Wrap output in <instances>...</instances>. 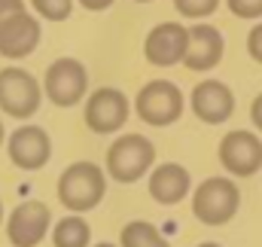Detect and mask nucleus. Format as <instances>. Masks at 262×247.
<instances>
[{
    "mask_svg": "<svg viewBox=\"0 0 262 247\" xmlns=\"http://www.w3.org/2000/svg\"><path fill=\"white\" fill-rule=\"evenodd\" d=\"M40 37H43L40 22L31 12H18V15H12L9 22L0 25V55L9 58V61L28 58L40 46Z\"/></svg>",
    "mask_w": 262,
    "mask_h": 247,
    "instance_id": "obj_12",
    "label": "nucleus"
},
{
    "mask_svg": "<svg viewBox=\"0 0 262 247\" xmlns=\"http://www.w3.org/2000/svg\"><path fill=\"white\" fill-rule=\"evenodd\" d=\"M43 92L55 107H73L85 98L89 92V73L76 58H58L49 64L46 79H43Z\"/></svg>",
    "mask_w": 262,
    "mask_h": 247,
    "instance_id": "obj_6",
    "label": "nucleus"
},
{
    "mask_svg": "<svg viewBox=\"0 0 262 247\" xmlns=\"http://www.w3.org/2000/svg\"><path fill=\"white\" fill-rule=\"evenodd\" d=\"M31 6L46 22H64L73 12V0H31Z\"/></svg>",
    "mask_w": 262,
    "mask_h": 247,
    "instance_id": "obj_18",
    "label": "nucleus"
},
{
    "mask_svg": "<svg viewBox=\"0 0 262 247\" xmlns=\"http://www.w3.org/2000/svg\"><path fill=\"white\" fill-rule=\"evenodd\" d=\"M0 223H3V201H0Z\"/></svg>",
    "mask_w": 262,
    "mask_h": 247,
    "instance_id": "obj_28",
    "label": "nucleus"
},
{
    "mask_svg": "<svg viewBox=\"0 0 262 247\" xmlns=\"http://www.w3.org/2000/svg\"><path fill=\"white\" fill-rule=\"evenodd\" d=\"M250 119H253V125L262 131V95H256V101L250 104Z\"/></svg>",
    "mask_w": 262,
    "mask_h": 247,
    "instance_id": "obj_24",
    "label": "nucleus"
},
{
    "mask_svg": "<svg viewBox=\"0 0 262 247\" xmlns=\"http://www.w3.org/2000/svg\"><path fill=\"white\" fill-rule=\"evenodd\" d=\"M18 12H28L21 0H0V25H3V22H9V18H12V15H18Z\"/></svg>",
    "mask_w": 262,
    "mask_h": 247,
    "instance_id": "obj_22",
    "label": "nucleus"
},
{
    "mask_svg": "<svg viewBox=\"0 0 262 247\" xmlns=\"http://www.w3.org/2000/svg\"><path fill=\"white\" fill-rule=\"evenodd\" d=\"M146 186H149V195L159 204H180L192 189V177H189V171L183 165L165 162V165L149 171V183Z\"/></svg>",
    "mask_w": 262,
    "mask_h": 247,
    "instance_id": "obj_15",
    "label": "nucleus"
},
{
    "mask_svg": "<svg viewBox=\"0 0 262 247\" xmlns=\"http://www.w3.org/2000/svg\"><path fill=\"white\" fill-rule=\"evenodd\" d=\"M119 247H171V244L165 241V235L152 223L131 220V223H125V229L119 235Z\"/></svg>",
    "mask_w": 262,
    "mask_h": 247,
    "instance_id": "obj_17",
    "label": "nucleus"
},
{
    "mask_svg": "<svg viewBox=\"0 0 262 247\" xmlns=\"http://www.w3.org/2000/svg\"><path fill=\"white\" fill-rule=\"evenodd\" d=\"M3 140H6V128H3V119H0V147H3Z\"/></svg>",
    "mask_w": 262,
    "mask_h": 247,
    "instance_id": "obj_25",
    "label": "nucleus"
},
{
    "mask_svg": "<svg viewBox=\"0 0 262 247\" xmlns=\"http://www.w3.org/2000/svg\"><path fill=\"white\" fill-rule=\"evenodd\" d=\"M131 104L128 98L119 92V89H98L85 98V125L95 131V134H113L119 131L122 125L128 122Z\"/></svg>",
    "mask_w": 262,
    "mask_h": 247,
    "instance_id": "obj_8",
    "label": "nucleus"
},
{
    "mask_svg": "<svg viewBox=\"0 0 262 247\" xmlns=\"http://www.w3.org/2000/svg\"><path fill=\"white\" fill-rule=\"evenodd\" d=\"M156 147L143 134H122L107 150V171L116 183H137L146 171H152Z\"/></svg>",
    "mask_w": 262,
    "mask_h": 247,
    "instance_id": "obj_3",
    "label": "nucleus"
},
{
    "mask_svg": "<svg viewBox=\"0 0 262 247\" xmlns=\"http://www.w3.org/2000/svg\"><path fill=\"white\" fill-rule=\"evenodd\" d=\"M95 247H116L113 241H101V244H95Z\"/></svg>",
    "mask_w": 262,
    "mask_h": 247,
    "instance_id": "obj_26",
    "label": "nucleus"
},
{
    "mask_svg": "<svg viewBox=\"0 0 262 247\" xmlns=\"http://www.w3.org/2000/svg\"><path fill=\"white\" fill-rule=\"evenodd\" d=\"M134 110L146 125H156V128L174 125L183 116V92L171 79H152L137 92Z\"/></svg>",
    "mask_w": 262,
    "mask_h": 247,
    "instance_id": "obj_5",
    "label": "nucleus"
},
{
    "mask_svg": "<svg viewBox=\"0 0 262 247\" xmlns=\"http://www.w3.org/2000/svg\"><path fill=\"white\" fill-rule=\"evenodd\" d=\"M226 3L238 18H262V0H226Z\"/></svg>",
    "mask_w": 262,
    "mask_h": 247,
    "instance_id": "obj_20",
    "label": "nucleus"
},
{
    "mask_svg": "<svg viewBox=\"0 0 262 247\" xmlns=\"http://www.w3.org/2000/svg\"><path fill=\"white\" fill-rule=\"evenodd\" d=\"M220 165L235 177H253L262 168V140L253 131H229L220 140Z\"/></svg>",
    "mask_w": 262,
    "mask_h": 247,
    "instance_id": "obj_9",
    "label": "nucleus"
},
{
    "mask_svg": "<svg viewBox=\"0 0 262 247\" xmlns=\"http://www.w3.org/2000/svg\"><path fill=\"white\" fill-rule=\"evenodd\" d=\"M9 159L21 171H40L52 156V140L40 125H18L6 140Z\"/></svg>",
    "mask_w": 262,
    "mask_h": 247,
    "instance_id": "obj_11",
    "label": "nucleus"
},
{
    "mask_svg": "<svg viewBox=\"0 0 262 247\" xmlns=\"http://www.w3.org/2000/svg\"><path fill=\"white\" fill-rule=\"evenodd\" d=\"M43 86L34 73L21 67H3L0 70V110L12 119H31L40 110Z\"/></svg>",
    "mask_w": 262,
    "mask_h": 247,
    "instance_id": "obj_4",
    "label": "nucleus"
},
{
    "mask_svg": "<svg viewBox=\"0 0 262 247\" xmlns=\"http://www.w3.org/2000/svg\"><path fill=\"white\" fill-rule=\"evenodd\" d=\"M241 192L229 177H207L192 192V214L204 226H223L238 214Z\"/></svg>",
    "mask_w": 262,
    "mask_h": 247,
    "instance_id": "obj_2",
    "label": "nucleus"
},
{
    "mask_svg": "<svg viewBox=\"0 0 262 247\" xmlns=\"http://www.w3.org/2000/svg\"><path fill=\"white\" fill-rule=\"evenodd\" d=\"M104 192H107V177L95 162H76L58 177V198L70 214L95 211Z\"/></svg>",
    "mask_w": 262,
    "mask_h": 247,
    "instance_id": "obj_1",
    "label": "nucleus"
},
{
    "mask_svg": "<svg viewBox=\"0 0 262 247\" xmlns=\"http://www.w3.org/2000/svg\"><path fill=\"white\" fill-rule=\"evenodd\" d=\"M247 52H250V58L253 61H259L262 64V22L247 34Z\"/></svg>",
    "mask_w": 262,
    "mask_h": 247,
    "instance_id": "obj_21",
    "label": "nucleus"
},
{
    "mask_svg": "<svg viewBox=\"0 0 262 247\" xmlns=\"http://www.w3.org/2000/svg\"><path fill=\"white\" fill-rule=\"evenodd\" d=\"M92 229L82 217H64L52 229V244L55 247H89Z\"/></svg>",
    "mask_w": 262,
    "mask_h": 247,
    "instance_id": "obj_16",
    "label": "nucleus"
},
{
    "mask_svg": "<svg viewBox=\"0 0 262 247\" xmlns=\"http://www.w3.org/2000/svg\"><path fill=\"white\" fill-rule=\"evenodd\" d=\"M79 3H82L89 12H104V9H110L116 0H79Z\"/></svg>",
    "mask_w": 262,
    "mask_h": 247,
    "instance_id": "obj_23",
    "label": "nucleus"
},
{
    "mask_svg": "<svg viewBox=\"0 0 262 247\" xmlns=\"http://www.w3.org/2000/svg\"><path fill=\"white\" fill-rule=\"evenodd\" d=\"M223 52H226V43H223V34L213 25L201 22V25L189 28V49H186V58H183V64L189 70H213L223 61Z\"/></svg>",
    "mask_w": 262,
    "mask_h": 247,
    "instance_id": "obj_14",
    "label": "nucleus"
},
{
    "mask_svg": "<svg viewBox=\"0 0 262 247\" xmlns=\"http://www.w3.org/2000/svg\"><path fill=\"white\" fill-rule=\"evenodd\" d=\"M198 247H220V244H213V241H207V244H198Z\"/></svg>",
    "mask_w": 262,
    "mask_h": 247,
    "instance_id": "obj_27",
    "label": "nucleus"
},
{
    "mask_svg": "<svg viewBox=\"0 0 262 247\" xmlns=\"http://www.w3.org/2000/svg\"><path fill=\"white\" fill-rule=\"evenodd\" d=\"M192 113L201 122L220 125L235 113V95L220 79H204L192 89Z\"/></svg>",
    "mask_w": 262,
    "mask_h": 247,
    "instance_id": "obj_13",
    "label": "nucleus"
},
{
    "mask_svg": "<svg viewBox=\"0 0 262 247\" xmlns=\"http://www.w3.org/2000/svg\"><path fill=\"white\" fill-rule=\"evenodd\" d=\"M174 6L183 18H207L210 12H216L220 0H174Z\"/></svg>",
    "mask_w": 262,
    "mask_h": 247,
    "instance_id": "obj_19",
    "label": "nucleus"
},
{
    "mask_svg": "<svg viewBox=\"0 0 262 247\" xmlns=\"http://www.w3.org/2000/svg\"><path fill=\"white\" fill-rule=\"evenodd\" d=\"M49 226H52L49 208H46L43 201L31 198V201H21V204L9 214V220H6V235H9L12 247H37L46 238Z\"/></svg>",
    "mask_w": 262,
    "mask_h": 247,
    "instance_id": "obj_10",
    "label": "nucleus"
},
{
    "mask_svg": "<svg viewBox=\"0 0 262 247\" xmlns=\"http://www.w3.org/2000/svg\"><path fill=\"white\" fill-rule=\"evenodd\" d=\"M137 3H149V0H137Z\"/></svg>",
    "mask_w": 262,
    "mask_h": 247,
    "instance_id": "obj_29",
    "label": "nucleus"
},
{
    "mask_svg": "<svg viewBox=\"0 0 262 247\" xmlns=\"http://www.w3.org/2000/svg\"><path fill=\"white\" fill-rule=\"evenodd\" d=\"M186 49H189V28H183L180 22H162L143 40V58L152 67L183 64Z\"/></svg>",
    "mask_w": 262,
    "mask_h": 247,
    "instance_id": "obj_7",
    "label": "nucleus"
}]
</instances>
